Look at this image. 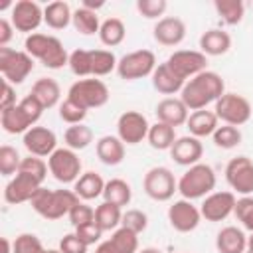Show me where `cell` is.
<instances>
[{
	"label": "cell",
	"instance_id": "c3c4849f",
	"mask_svg": "<svg viewBox=\"0 0 253 253\" xmlns=\"http://www.w3.org/2000/svg\"><path fill=\"white\" fill-rule=\"evenodd\" d=\"M69 221H71V225L73 227H79V225H83V223H91V221H95V210L91 208V206H87L85 202H77L73 208H71V211H69Z\"/></svg>",
	"mask_w": 253,
	"mask_h": 253
},
{
	"label": "cell",
	"instance_id": "d6a6232c",
	"mask_svg": "<svg viewBox=\"0 0 253 253\" xmlns=\"http://www.w3.org/2000/svg\"><path fill=\"white\" fill-rule=\"evenodd\" d=\"M123 210L119 206H113L109 202H103L95 208V223L101 227V231H115L121 227Z\"/></svg>",
	"mask_w": 253,
	"mask_h": 253
},
{
	"label": "cell",
	"instance_id": "74e56055",
	"mask_svg": "<svg viewBox=\"0 0 253 253\" xmlns=\"http://www.w3.org/2000/svg\"><path fill=\"white\" fill-rule=\"evenodd\" d=\"M91 61H93V77L109 75L119 65V59L111 49H91Z\"/></svg>",
	"mask_w": 253,
	"mask_h": 253
},
{
	"label": "cell",
	"instance_id": "7c38bea8",
	"mask_svg": "<svg viewBox=\"0 0 253 253\" xmlns=\"http://www.w3.org/2000/svg\"><path fill=\"white\" fill-rule=\"evenodd\" d=\"M148 130H150V125L146 117L138 111H125L117 121V136L130 146L142 142L148 136Z\"/></svg>",
	"mask_w": 253,
	"mask_h": 253
},
{
	"label": "cell",
	"instance_id": "f35d334b",
	"mask_svg": "<svg viewBox=\"0 0 253 253\" xmlns=\"http://www.w3.org/2000/svg\"><path fill=\"white\" fill-rule=\"evenodd\" d=\"M211 138H213V144H215L217 148L231 150V148H235V146H239V144H241L243 134H241L239 126L221 125V126H217V128H215V132L211 134Z\"/></svg>",
	"mask_w": 253,
	"mask_h": 253
},
{
	"label": "cell",
	"instance_id": "f6af8a7d",
	"mask_svg": "<svg viewBox=\"0 0 253 253\" xmlns=\"http://www.w3.org/2000/svg\"><path fill=\"white\" fill-rule=\"evenodd\" d=\"M47 164L40 158V156H26V158H22V164H20V170L18 172H26V174H30V176H34L36 180H40L42 184H43V180H45V176H47Z\"/></svg>",
	"mask_w": 253,
	"mask_h": 253
},
{
	"label": "cell",
	"instance_id": "7bdbcfd3",
	"mask_svg": "<svg viewBox=\"0 0 253 253\" xmlns=\"http://www.w3.org/2000/svg\"><path fill=\"white\" fill-rule=\"evenodd\" d=\"M85 117H87V109H83L81 105H77L71 99H65L59 105V119L63 123H67L69 126L71 125H81L85 121Z\"/></svg>",
	"mask_w": 253,
	"mask_h": 253
},
{
	"label": "cell",
	"instance_id": "9c48e42d",
	"mask_svg": "<svg viewBox=\"0 0 253 253\" xmlns=\"http://www.w3.org/2000/svg\"><path fill=\"white\" fill-rule=\"evenodd\" d=\"M47 168H49V174L61 184H75L81 176V160L77 152L67 146L57 148L47 158Z\"/></svg>",
	"mask_w": 253,
	"mask_h": 253
},
{
	"label": "cell",
	"instance_id": "5bb4252c",
	"mask_svg": "<svg viewBox=\"0 0 253 253\" xmlns=\"http://www.w3.org/2000/svg\"><path fill=\"white\" fill-rule=\"evenodd\" d=\"M168 221L172 229H176L178 233H190L200 225L202 213H200V208H196L190 200L182 198L168 208Z\"/></svg>",
	"mask_w": 253,
	"mask_h": 253
},
{
	"label": "cell",
	"instance_id": "db71d44e",
	"mask_svg": "<svg viewBox=\"0 0 253 253\" xmlns=\"http://www.w3.org/2000/svg\"><path fill=\"white\" fill-rule=\"evenodd\" d=\"M12 36H14V26H12V22H8L6 18H2V20H0V47H8Z\"/></svg>",
	"mask_w": 253,
	"mask_h": 253
},
{
	"label": "cell",
	"instance_id": "f546056e",
	"mask_svg": "<svg viewBox=\"0 0 253 253\" xmlns=\"http://www.w3.org/2000/svg\"><path fill=\"white\" fill-rule=\"evenodd\" d=\"M71 18H73V12L67 2L57 0V2H49L43 8V22L51 30H65L71 24Z\"/></svg>",
	"mask_w": 253,
	"mask_h": 253
},
{
	"label": "cell",
	"instance_id": "603a6c76",
	"mask_svg": "<svg viewBox=\"0 0 253 253\" xmlns=\"http://www.w3.org/2000/svg\"><path fill=\"white\" fill-rule=\"evenodd\" d=\"M231 47V36L219 28H211L208 32H204L200 36V51L208 57V55H223L227 53Z\"/></svg>",
	"mask_w": 253,
	"mask_h": 253
},
{
	"label": "cell",
	"instance_id": "e0dca14e",
	"mask_svg": "<svg viewBox=\"0 0 253 253\" xmlns=\"http://www.w3.org/2000/svg\"><path fill=\"white\" fill-rule=\"evenodd\" d=\"M40 186H42V182L36 180L34 176H30L26 172H18L6 184V188H4V200H6V204H12V206L30 202L32 196L38 192Z\"/></svg>",
	"mask_w": 253,
	"mask_h": 253
},
{
	"label": "cell",
	"instance_id": "5b68a950",
	"mask_svg": "<svg viewBox=\"0 0 253 253\" xmlns=\"http://www.w3.org/2000/svg\"><path fill=\"white\" fill-rule=\"evenodd\" d=\"M215 117L223 123V125H231V126H241L251 119V103L237 93H223L213 107Z\"/></svg>",
	"mask_w": 253,
	"mask_h": 253
},
{
	"label": "cell",
	"instance_id": "6da1fadb",
	"mask_svg": "<svg viewBox=\"0 0 253 253\" xmlns=\"http://www.w3.org/2000/svg\"><path fill=\"white\" fill-rule=\"evenodd\" d=\"M225 93V83L221 75L215 71H202L200 75L186 81V85L180 91L182 103L188 107V111H202L210 103H215Z\"/></svg>",
	"mask_w": 253,
	"mask_h": 253
},
{
	"label": "cell",
	"instance_id": "680465c9",
	"mask_svg": "<svg viewBox=\"0 0 253 253\" xmlns=\"http://www.w3.org/2000/svg\"><path fill=\"white\" fill-rule=\"evenodd\" d=\"M247 251H251V253H253V233L247 237Z\"/></svg>",
	"mask_w": 253,
	"mask_h": 253
},
{
	"label": "cell",
	"instance_id": "f907efd6",
	"mask_svg": "<svg viewBox=\"0 0 253 253\" xmlns=\"http://www.w3.org/2000/svg\"><path fill=\"white\" fill-rule=\"evenodd\" d=\"M75 235H77L85 245H95V243L101 241L103 231H101V227H99L95 221H91V223H83V225L75 227Z\"/></svg>",
	"mask_w": 253,
	"mask_h": 253
},
{
	"label": "cell",
	"instance_id": "d590c367",
	"mask_svg": "<svg viewBox=\"0 0 253 253\" xmlns=\"http://www.w3.org/2000/svg\"><path fill=\"white\" fill-rule=\"evenodd\" d=\"M71 24H73V28H75L79 34H83V36L99 34V28H101V22H99L97 12L87 10V8H83V6L73 12Z\"/></svg>",
	"mask_w": 253,
	"mask_h": 253
},
{
	"label": "cell",
	"instance_id": "30bf717a",
	"mask_svg": "<svg viewBox=\"0 0 253 253\" xmlns=\"http://www.w3.org/2000/svg\"><path fill=\"white\" fill-rule=\"evenodd\" d=\"M225 180L233 194H253V160L247 156H235L225 166Z\"/></svg>",
	"mask_w": 253,
	"mask_h": 253
},
{
	"label": "cell",
	"instance_id": "7402d4cb",
	"mask_svg": "<svg viewBox=\"0 0 253 253\" xmlns=\"http://www.w3.org/2000/svg\"><path fill=\"white\" fill-rule=\"evenodd\" d=\"M95 152H97V158L107 164V166H117L125 160V142L119 138V136H113V134H105L97 140L95 144Z\"/></svg>",
	"mask_w": 253,
	"mask_h": 253
},
{
	"label": "cell",
	"instance_id": "836d02e7",
	"mask_svg": "<svg viewBox=\"0 0 253 253\" xmlns=\"http://www.w3.org/2000/svg\"><path fill=\"white\" fill-rule=\"evenodd\" d=\"M125 36H126V28H125L123 20H119V18H107L105 22H101L99 40H101L103 45L115 47V45L123 43Z\"/></svg>",
	"mask_w": 253,
	"mask_h": 253
},
{
	"label": "cell",
	"instance_id": "9a60e30c",
	"mask_svg": "<svg viewBox=\"0 0 253 253\" xmlns=\"http://www.w3.org/2000/svg\"><path fill=\"white\" fill-rule=\"evenodd\" d=\"M14 30L24 34H36L40 24L43 22V10L38 2L32 0H20L12 6V18H10Z\"/></svg>",
	"mask_w": 253,
	"mask_h": 253
},
{
	"label": "cell",
	"instance_id": "ab89813d",
	"mask_svg": "<svg viewBox=\"0 0 253 253\" xmlns=\"http://www.w3.org/2000/svg\"><path fill=\"white\" fill-rule=\"evenodd\" d=\"M69 69L77 77L93 75V61H91V49H73L69 53Z\"/></svg>",
	"mask_w": 253,
	"mask_h": 253
},
{
	"label": "cell",
	"instance_id": "bcb514c9",
	"mask_svg": "<svg viewBox=\"0 0 253 253\" xmlns=\"http://www.w3.org/2000/svg\"><path fill=\"white\" fill-rule=\"evenodd\" d=\"M121 225L126 227V229H130V231H134L138 235V233H142L148 227V215L142 210H126L123 213Z\"/></svg>",
	"mask_w": 253,
	"mask_h": 253
},
{
	"label": "cell",
	"instance_id": "cb8c5ba5",
	"mask_svg": "<svg viewBox=\"0 0 253 253\" xmlns=\"http://www.w3.org/2000/svg\"><path fill=\"white\" fill-rule=\"evenodd\" d=\"M150 77H152V87H154L158 93H162V95H176V93H180L182 87L186 85V81L180 79V77L170 69V65H168L166 61H164V63H158L156 69H154V73H152Z\"/></svg>",
	"mask_w": 253,
	"mask_h": 253
},
{
	"label": "cell",
	"instance_id": "484cf974",
	"mask_svg": "<svg viewBox=\"0 0 253 253\" xmlns=\"http://www.w3.org/2000/svg\"><path fill=\"white\" fill-rule=\"evenodd\" d=\"M219 126V119L215 117L213 111L202 109V111H194L188 117L186 128L190 130L192 136L196 138H204V136H211L215 132V128Z\"/></svg>",
	"mask_w": 253,
	"mask_h": 253
},
{
	"label": "cell",
	"instance_id": "6f0895ef",
	"mask_svg": "<svg viewBox=\"0 0 253 253\" xmlns=\"http://www.w3.org/2000/svg\"><path fill=\"white\" fill-rule=\"evenodd\" d=\"M138 253H162L158 247H144V249H140Z\"/></svg>",
	"mask_w": 253,
	"mask_h": 253
},
{
	"label": "cell",
	"instance_id": "f1b7e54d",
	"mask_svg": "<svg viewBox=\"0 0 253 253\" xmlns=\"http://www.w3.org/2000/svg\"><path fill=\"white\" fill-rule=\"evenodd\" d=\"M42 105L43 109H51L59 103V97H61V89H59V83L51 77H40L34 85H32V91H30Z\"/></svg>",
	"mask_w": 253,
	"mask_h": 253
},
{
	"label": "cell",
	"instance_id": "ee69618b",
	"mask_svg": "<svg viewBox=\"0 0 253 253\" xmlns=\"http://www.w3.org/2000/svg\"><path fill=\"white\" fill-rule=\"evenodd\" d=\"M12 253H47L40 237L34 233H22L12 243Z\"/></svg>",
	"mask_w": 253,
	"mask_h": 253
},
{
	"label": "cell",
	"instance_id": "1f68e13d",
	"mask_svg": "<svg viewBox=\"0 0 253 253\" xmlns=\"http://www.w3.org/2000/svg\"><path fill=\"white\" fill-rule=\"evenodd\" d=\"M176 128L170 126V125H164L160 121H156L154 125H150V130H148V144L154 148V150H170L172 144L176 142Z\"/></svg>",
	"mask_w": 253,
	"mask_h": 253
},
{
	"label": "cell",
	"instance_id": "60d3db41",
	"mask_svg": "<svg viewBox=\"0 0 253 253\" xmlns=\"http://www.w3.org/2000/svg\"><path fill=\"white\" fill-rule=\"evenodd\" d=\"M22 158L18 154V150L10 144H4L0 148V174L2 176H16L20 170Z\"/></svg>",
	"mask_w": 253,
	"mask_h": 253
},
{
	"label": "cell",
	"instance_id": "816d5d0a",
	"mask_svg": "<svg viewBox=\"0 0 253 253\" xmlns=\"http://www.w3.org/2000/svg\"><path fill=\"white\" fill-rule=\"evenodd\" d=\"M57 249H59L61 253H87L89 245H85V243L75 235V231H73V233H67V235L61 237Z\"/></svg>",
	"mask_w": 253,
	"mask_h": 253
},
{
	"label": "cell",
	"instance_id": "ffe728a7",
	"mask_svg": "<svg viewBox=\"0 0 253 253\" xmlns=\"http://www.w3.org/2000/svg\"><path fill=\"white\" fill-rule=\"evenodd\" d=\"M95 253H138V235L126 227H119L107 241H101Z\"/></svg>",
	"mask_w": 253,
	"mask_h": 253
},
{
	"label": "cell",
	"instance_id": "681fc988",
	"mask_svg": "<svg viewBox=\"0 0 253 253\" xmlns=\"http://www.w3.org/2000/svg\"><path fill=\"white\" fill-rule=\"evenodd\" d=\"M18 105L22 107V111L26 113V117L30 119V123H32L34 126H36V123L40 121L42 113L45 111V109H43V105H42V103H40V101H38V99H36L32 93H30V95H26V97H24V99H22Z\"/></svg>",
	"mask_w": 253,
	"mask_h": 253
},
{
	"label": "cell",
	"instance_id": "7dc6e473",
	"mask_svg": "<svg viewBox=\"0 0 253 253\" xmlns=\"http://www.w3.org/2000/svg\"><path fill=\"white\" fill-rule=\"evenodd\" d=\"M168 8L166 0H138L136 2V10L140 16H144L146 20H156L160 16H164Z\"/></svg>",
	"mask_w": 253,
	"mask_h": 253
},
{
	"label": "cell",
	"instance_id": "b9f144b4",
	"mask_svg": "<svg viewBox=\"0 0 253 253\" xmlns=\"http://www.w3.org/2000/svg\"><path fill=\"white\" fill-rule=\"evenodd\" d=\"M233 215L243 225V229L253 233V196H241L235 202Z\"/></svg>",
	"mask_w": 253,
	"mask_h": 253
},
{
	"label": "cell",
	"instance_id": "4316f807",
	"mask_svg": "<svg viewBox=\"0 0 253 253\" xmlns=\"http://www.w3.org/2000/svg\"><path fill=\"white\" fill-rule=\"evenodd\" d=\"M105 180L101 178V174L89 170L85 174L79 176V180L73 184V192L77 194L79 200L83 202H89V200H95L99 196H103V190H105Z\"/></svg>",
	"mask_w": 253,
	"mask_h": 253
},
{
	"label": "cell",
	"instance_id": "11a10c76",
	"mask_svg": "<svg viewBox=\"0 0 253 253\" xmlns=\"http://www.w3.org/2000/svg\"><path fill=\"white\" fill-rule=\"evenodd\" d=\"M105 6V2L103 0H97V2H93V0H85L83 2V8H87V10H93V12H97L99 8H103Z\"/></svg>",
	"mask_w": 253,
	"mask_h": 253
},
{
	"label": "cell",
	"instance_id": "94428289",
	"mask_svg": "<svg viewBox=\"0 0 253 253\" xmlns=\"http://www.w3.org/2000/svg\"><path fill=\"white\" fill-rule=\"evenodd\" d=\"M245 253H251V251H245Z\"/></svg>",
	"mask_w": 253,
	"mask_h": 253
},
{
	"label": "cell",
	"instance_id": "4dcf8cb0",
	"mask_svg": "<svg viewBox=\"0 0 253 253\" xmlns=\"http://www.w3.org/2000/svg\"><path fill=\"white\" fill-rule=\"evenodd\" d=\"M132 200V190H130V184L121 180V178H113L105 184V190H103V202H109L113 206H119L121 210L125 206H128Z\"/></svg>",
	"mask_w": 253,
	"mask_h": 253
},
{
	"label": "cell",
	"instance_id": "f5cc1de1",
	"mask_svg": "<svg viewBox=\"0 0 253 253\" xmlns=\"http://www.w3.org/2000/svg\"><path fill=\"white\" fill-rule=\"evenodd\" d=\"M14 105H18V103H16V89H14L12 83L4 81V85H2V95H0V111H4V109H8V107H14Z\"/></svg>",
	"mask_w": 253,
	"mask_h": 253
},
{
	"label": "cell",
	"instance_id": "2e32d148",
	"mask_svg": "<svg viewBox=\"0 0 253 253\" xmlns=\"http://www.w3.org/2000/svg\"><path fill=\"white\" fill-rule=\"evenodd\" d=\"M22 142L32 156H40V158H45V156L49 158L57 150V136L47 126H32L24 134Z\"/></svg>",
	"mask_w": 253,
	"mask_h": 253
},
{
	"label": "cell",
	"instance_id": "91938a15",
	"mask_svg": "<svg viewBox=\"0 0 253 253\" xmlns=\"http://www.w3.org/2000/svg\"><path fill=\"white\" fill-rule=\"evenodd\" d=\"M47 253H61L59 249H47Z\"/></svg>",
	"mask_w": 253,
	"mask_h": 253
},
{
	"label": "cell",
	"instance_id": "44dd1931",
	"mask_svg": "<svg viewBox=\"0 0 253 253\" xmlns=\"http://www.w3.org/2000/svg\"><path fill=\"white\" fill-rule=\"evenodd\" d=\"M188 117H190V111L188 107L182 103V99H176V97H166L162 99L158 105H156V119L164 125H170V126H182L188 123Z\"/></svg>",
	"mask_w": 253,
	"mask_h": 253
},
{
	"label": "cell",
	"instance_id": "d4e9b609",
	"mask_svg": "<svg viewBox=\"0 0 253 253\" xmlns=\"http://www.w3.org/2000/svg\"><path fill=\"white\" fill-rule=\"evenodd\" d=\"M215 249L219 253H245L247 251V235L243 229L235 225H227L217 231Z\"/></svg>",
	"mask_w": 253,
	"mask_h": 253
},
{
	"label": "cell",
	"instance_id": "e575fe53",
	"mask_svg": "<svg viewBox=\"0 0 253 253\" xmlns=\"http://www.w3.org/2000/svg\"><path fill=\"white\" fill-rule=\"evenodd\" d=\"M213 8L227 26H237L245 16V6L241 0H215Z\"/></svg>",
	"mask_w": 253,
	"mask_h": 253
},
{
	"label": "cell",
	"instance_id": "d6986e66",
	"mask_svg": "<svg viewBox=\"0 0 253 253\" xmlns=\"http://www.w3.org/2000/svg\"><path fill=\"white\" fill-rule=\"evenodd\" d=\"M202 154H204V144L200 142V138H196V136H192V134H188V136H178L176 142H174L172 148H170L172 160H174L176 164L188 166V168L194 166V164H198L200 158H202Z\"/></svg>",
	"mask_w": 253,
	"mask_h": 253
},
{
	"label": "cell",
	"instance_id": "4fadbf2b",
	"mask_svg": "<svg viewBox=\"0 0 253 253\" xmlns=\"http://www.w3.org/2000/svg\"><path fill=\"white\" fill-rule=\"evenodd\" d=\"M235 194L233 192H211L204 198L200 206V213L206 221H223L233 213L235 208Z\"/></svg>",
	"mask_w": 253,
	"mask_h": 253
},
{
	"label": "cell",
	"instance_id": "83f0119b",
	"mask_svg": "<svg viewBox=\"0 0 253 253\" xmlns=\"http://www.w3.org/2000/svg\"><path fill=\"white\" fill-rule=\"evenodd\" d=\"M0 125L8 134H26L34 126L20 105H14V107L0 111Z\"/></svg>",
	"mask_w": 253,
	"mask_h": 253
},
{
	"label": "cell",
	"instance_id": "52a82bcc",
	"mask_svg": "<svg viewBox=\"0 0 253 253\" xmlns=\"http://www.w3.org/2000/svg\"><path fill=\"white\" fill-rule=\"evenodd\" d=\"M144 194L154 202H168L172 200L174 192H178V180L174 178L172 170L166 166H154L144 174L142 180Z\"/></svg>",
	"mask_w": 253,
	"mask_h": 253
},
{
	"label": "cell",
	"instance_id": "3957f363",
	"mask_svg": "<svg viewBox=\"0 0 253 253\" xmlns=\"http://www.w3.org/2000/svg\"><path fill=\"white\" fill-rule=\"evenodd\" d=\"M215 188V172L210 164L198 162L190 166L178 180V192L184 200H200L211 194Z\"/></svg>",
	"mask_w": 253,
	"mask_h": 253
},
{
	"label": "cell",
	"instance_id": "277c9868",
	"mask_svg": "<svg viewBox=\"0 0 253 253\" xmlns=\"http://www.w3.org/2000/svg\"><path fill=\"white\" fill-rule=\"evenodd\" d=\"M67 99L75 101L77 105H81L83 109H99L103 105H107L109 101V87L101 81V79H79L75 81L69 91H67Z\"/></svg>",
	"mask_w": 253,
	"mask_h": 253
},
{
	"label": "cell",
	"instance_id": "7a4b0ae2",
	"mask_svg": "<svg viewBox=\"0 0 253 253\" xmlns=\"http://www.w3.org/2000/svg\"><path fill=\"white\" fill-rule=\"evenodd\" d=\"M79 202L77 194L73 190H47L43 186L38 188V192L32 196L30 206L36 213H40L45 219H59L63 215H69L71 208Z\"/></svg>",
	"mask_w": 253,
	"mask_h": 253
},
{
	"label": "cell",
	"instance_id": "ba28073f",
	"mask_svg": "<svg viewBox=\"0 0 253 253\" xmlns=\"http://www.w3.org/2000/svg\"><path fill=\"white\" fill-rule=\"evenodd\" d=\"M156 69V55L150 49H136L119 59L117 73L125 81H136L152 75Z\"/></svg>",
	"mask_w": 253,
	"mask_h": 253
},
{
	"label": "cell",
	"instance_id": "8992f818",
	"mask_svg": "<svg viewBox=\"0 0 253 253\" xmlns=\"http://www.w3.org/2000/svg\"><path fill=\"white\" fill-rule=\"evenodd\" d=\"M0 71L4 75V81L20 85L34 71V57L28 51L0 47Z\"/></svg>",
	"mask_w": 253,
	"mask_h": 253
},
{
	"label": "cell",
	"instance_id": "ac0fdd59",
	"mask_svg": "<svg viewBox=\"0 0 253 253\" xmlns=\"http://www.w3.org/2000/svg\"><path fill=\"white\" fill-rule=\"evenodd\" d=\"M152 36L160 45H166V47L180 45L186 38V24L176 16H164L156 22Z\"/></svg>",
	"mask_w": 253,
	"mask_h": 253
},
{
	"label": "cell",
	"instance_id": "9f6ffc18",
	"mask_svg": "<svg viewBox=\"0 0 253 253\" xmlns=\"http://www.w3.org/2000/svg\"><path fill=\"white\" fill-rule=\"evenodd\" d=\"M2 253H10V241L6 237H2Z\"/></svg>",
	"mask_w": 253,
	"mask_h": 253
},
{
	"label": "cell",
	"instance_id": "8d00e7d4",
	"mask_svg": "<svg viewBox=\"0 0 253 253\" xmlns=\"http://www.w3.org/2000/svg\"><path fill=\"white\" fill-rule=\"evenodd\" d=\"M63 140L67 144V148L71 150H83L93 142V130L87 125H71L67 126V130L63 132Z\"/></svg>",
	"mask_w": 253,
	"mask_h": 253
},
{
	"label": "cell",
	"instance_id": "8fae6325",
	"mask_svg": "<svg viewBox=\"0 0 253 253\" xmlns=\"http://www.w3.org/2000/svg\"><path fill=\"white\" fill-rule=\"evenodd\" d=\"M166 63L170 65V69L184 81L200 75L202 71H206V65H208V57L202 53V51H196V49H178L174 51Z\"/></svg>",
	"mask_w": 253,
	"mask_h": 253
}]
</instances>
